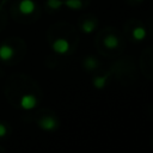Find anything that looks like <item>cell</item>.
<instances>
[{
	"label": "cell",
	"mask_w": 153,
	"mask_h": 153,
	"mask_svg": "<svg viewBox=\"0 0 153 153\" xmlns=\"http://www.w3.org/2000/svg\"><path fill=\"white\" fill-rule=\"evenodd\" d=\"M37 126L43 130L51 131V130H54L59 127V122L51 116H44V117H42L41 120L37 121Z\"/></svg>",
	"instance_id": "1"
},
{
	"label": "cell",
	"mask_w": 153,
	"mask_h": 153,
	"mask_svg": "<svg viewBox=\"0 0 153 153\" xmlns=\"http://www.w3.org/2000/svg\"><path fill=\"white\" fill-rule=\"evenodd\" d=\"M69 48H71V44H69V42L66 38H56L51 43V49L56 54H60V55L66 54L69 50Z\"/></svg>",
	"instance_id": "2"
},
{
	"label": "cell",
	"mask_w": 153,
	"mask_h": 153,
	"mask_svg": "<svg viewBox=\"0 0 153 153\" xmlns=\"http://www.w3.org/2000/svg\"><path fill=\"white\" fill-rule=\"evenodd\" d=\"M19 104H20V108L24 110H32L37 105V98L31 93H26L20 97Z\"/></svg>",
	"instance_id": "3"
},
{
	"label": "cell",
	"mask_w": 153,
	"mask_h": 153,
	"mask_svg": "<svg viewBox=\"0 0 153 153\" xmlns=\"http://www.w3.org/2000/svg\"><path fill=\"white\" fill-rule=\"evenodd\" d=\"M18 10L24 16H29L31 13L35 12L36 10V4L33 0H20L19 5H18Z\"/></svg>",
	"instance_id": "4"
},
{
	"label": "cell",
	"mask_w": 153,
	"mask_h": 153,
	"mask_svg": "<svg viewBox=\"0 0 153 153\" xmlns=\"http://www.w3.org/2000/svg\"><path fill=\"white\" fill-rule=\"evenodd\" d=\"M14 55V48L10 44H1L0 45V60L8 61Z\"/></svg>",
	"instance_id": "5"
},
{
	"label": "cell",
	"mask_w": 153,
	"mask_h": 153,
	"mask_svg": "<svg viewBox=\"0 0 153 153\" xmlns=\"http://www.w3.org/2000/svg\"><path fill=\"white\" fill-rule=\"evenodd\" d=\"M104 44L106 48L109 49H115L120 45V39L117 36L115 35H108L105 38H104Z\"/></svg>",
	"instance_id": "6"
},
{
	"label": "cell",
	"mask_w": 153,
	"mask_h": 153,
	"mask_svg": "<svg viewBox=\"0 0 153 153\" xmlns=\"http://www.w3.org/2000/svg\"><path fill=\"white\" fill-rule=\"evenodd\" d=\"M131 35H133V38H134L135 41H143V39L146 38L147 32H146V29H145L143 26H136V27L133 30Z\"/></svg>",
	"instance_id": "7"
},
{
	"label": "cell",
	"mask_w": 153,
	"mask_h": 153,
	"mask_svg": "<svg viewBox=\"0 0 153 153\" xmlns=\"http://www.w3.org/2000/svg\"><path fill=\"white\" fill-rule=\"evenodd\" d=\"M106 80H108V74H104V75H99V76L93 78L92 82H93V86H94L97 90H102V88L105 87Z\"/></svg>",
	"instance_id": "8"
},
{
	"label": "cell",
	"mask_w": 153,
	"mask_h": 153,
	"mask_svg": "<svg viewBox=\"0 0 153 153\" xmlns=\"http://www.w3.org/2000/svg\"><path fill=\"white\" fill-rule=\"evenodd\" d=\"M96 26H97L96 22H93V20H85L81 24V31L84 33H92L96 30Z\"/></svg>",
	"instance_id": "9"
},
{
	"label": "cell",
	"mask_w": 153,
	"mask_h": 153,
	"mask_svg": "<svg viewBox=\"0 0 153 153\" xmlns=\"http://www.w3.org/2000/svg\"><path fill=\"white\" fill-rule=\"evenodd\" d=\"M63 5H66L68 8L74 10V11H78V10H80L84 6L82 0H65Z\"/></svg>",
	"instance_id": "10"
},
{
	"label": "cell",
	"mask_w": 153,
	"mask_h": 153,
	"mask_svg": "<svg viewBox=\"0 0 153 153\" xmlns=\"http://www.w3.org/2000/svg\"><path fill=\"white\" fill-rule=\"evenodd\" d=\"M84 66H85L86 69L92 71V69L97 68V66H98V61H97L94 57L88 56V57H86V59L84 60Z\"/></svg>",
	"instance_id": "11"
},
{
	"label": "cell",
	"mask_w": 153,
	"mask_h": 153,
	"mask_svg": "<svg viewBox=\"0 0 153 153\" xmlns=\"http://www.w3.org/2000/svg\"><path fill=\"white\" fill-rule=\"evenodd\" d=\"M47 6L51 10H60L63 6V0H47Z\"/></svg>",
	"instance_id": "12"
},
{
	"label": "cell",
	"mask_w": 153,
	"mask_h": 153,
	"mask_svg": "<svg viewBox=\"0 0 153 153\" xmlns=\"http://www.w3.org/2000/svg\"><path fill=\"white\" fill-rule=\"evenodd\" d=\"M7 135V127L2 123H0V137H4Z\"/></svg>",
	"instance_id": "13"
},
{
	"label": "cell",
	"mask_w": 153,
	"mask_h": 153,
	"mask_svg": "<svg viewBox=\"0 0 153 153\" xmlns=\"http://www.w3.org/2000/svg\"><path fill=\"white\" fill-rule=\"evenodd\" d=\"M4 4H5V0H4V1L1 2V5H0V12H1V8H2V5H4Z\"/></svg>",
	"instance_id": "14"
},
{
	"label": "cell",
	"mask_w": 153,
	"mask_h": 153,
	"mask_svg": "<svg viewBox=\"0 0 153 153\" xmlns=\"http://www.w3.org/2000/svg\"><path fill=\"white\" fill-rule=\"evenodd\" d=\"M136 1H142V0H136Z\"/></svg>",
	"instance_id": "15"
}]
</instances>
